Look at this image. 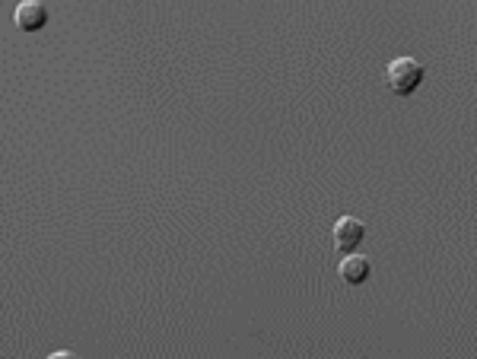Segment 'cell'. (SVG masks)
I'll return each mask as SVG.
<instances>
[{
    "label": "cell",
    "mask_w": 477,
    "mask_h": 359,
    "mask_svg": "<svg viewBox=\"0 0 477 359\" xmlns=\"http://www.w3.org/2000/svg\"><path fill=\"white\" fill-rule=\"evenodd\" d=\"M424 83V64L417 58H395L388 64V87L398 96H411Z\"/></svg>",
    "instance_id": "obj_1"
},
{
    "label": "cell",
    "mask_w": 477,
    "mask_h": 359,
    "mask_svg": "<svg viewBox=\"0 0 477 359\" xmlns=\"http://www.w3.org/2000/svg\"><path fill=\"white\" fill-rule=\"evenodd\" d=\"M366 239V226L363 220H357V216H341L338 223H334V248L344 254L357 252V245Z\"/></svg>",
    "instance_id": "obj_2"
},
{
    "label": "cell",
    "mask_w": 477,
    "mask_h": 359,
    "mask_svg": "<svg viewBox=\"0 0 477 359\" xmlns=\"http://www.w3.org/2000/svg\"><path fill=\"white\" fill-rule=\"evenodd\" d=\"M14 20L23 32H39V29H45V23H48V7L42 4V0H23L20 7H16Z\"/></svg>",
    "instance_id": "obj_3"
},
{
    "label": "cell",
    "mask_w": 477,
    "mask_h": 359,
    "mask_svg": "<svg viewBox=\"0 0 477 359\" xmlns=\"http://www.w3.org/2000/svg\"><path fill=\"white\" fill-rule=\"evenodd\" d=\"M341 280L351 286L363 283V280H369V261L363 258V254H347L344 261H341Z\"/></svg>",
    "instance_id": "obj_4"
}]
</instances>
